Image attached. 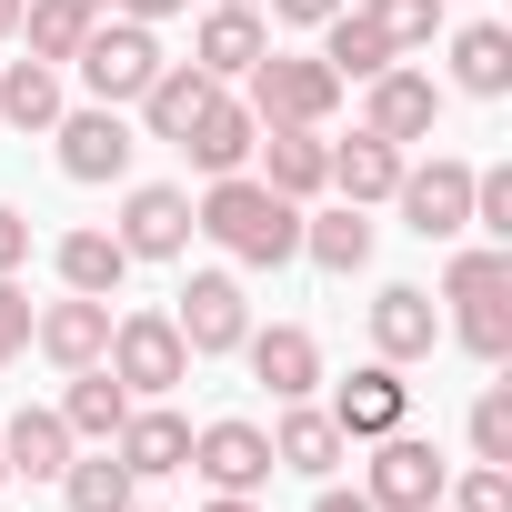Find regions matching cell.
I'll return each instance as SVG.
<instances>
[{
    "mask_svg": "<svg viewBox=\"0 0 512 512\" xmlns=\"http://www.w3.org/2000/svg\"><path fill=\"white\" fill-rule=\"evenodd\" d=\"M191 231H211L241 272H282L292 251H302V201H282V191H262L251 171H221L201 201H191Z\"/></svg>",
    "mask_w": 512,
    "mask_h": 512,
    "instance_id": "obj_1",
    "label": "cell"
},
{
    "mask_svg": "<svg viewBox=\"0 0 512 512\" xmlns=\"http://www.w3.org/2000/svg\"><path fill=\"white\" fill-rule=\"evenodd\" d=\"M241 81H251V91H241V111L262 121V131H322V121H332V101H342V81L322 71V51H312V61H302V51H262Z\"/></svg>",
    "mask_w": 512,
    "mask_h": 512,
    "instance_id": "obj_2",
    "label": "cell"
},
{
    "mask_svg": "<svg viewBox=\"0 0 512 512\" xmlns=\"http://www.w3.org/2000/svg\"><path fill=\"white\" fill-rule=\"evenodd\" d=\"M111 382L131 392V402H171L181 382H191V342L171 332V312H111Z\"/></svg>",
    "mask_w": 512,
    "mask_h": 512,
    "instance_id": "obj_3",
    "label": "cell"
},
{
    "mask_svg": "<svg viewBox=\"0 0 512 512\" xmlns=\"http://www.w3.org/2000/svg\"><path fill=\"white\" fill-rule=\"evenodd\" d=\"M71 71H81V91H91V101L131 111V101L161 81V31H151V21H91V41L71 51Z\"/></svg>",
    "mask_w": 512,
    "mask_h": 512,
    "instance_id": "obj_4",
    "label": "cell"
},
{
    "mask_svg": "<svg viewBox=\"0 0 512 512\" xmlns=\"http://www.w3.org/2000/svg\"><path fill=\"white\" fill-rule=\"evenodd\" d=\"M392 211H402V231H422V241H462V231H472V161H452V151L402 161Z\"/></svg>",
    "mask_w": 512,
    "mask_h": 512,
    "instance_id": "obj_5",
    "label": "cell"
},
{
    "mask_svg": "<svg viewBox=\"0 0 512 512\" xmlns=\"http://www.w3.org/2000/svg\"><path fill=\"white\" fill-rule=\"evenodd\" d=\"M442 482H452V462H442V452L402 422V432H382V442H372L362 502H372V512H432V502H442Z\"/></svg>",
    "mask_w": 512,
    "mask_h": 512,
    "instance_id": "obj_6",
    "label": "cell"
},
{
    "mask_svg": "<svg viewBox=\"0 0 512 512\" xmlns=\"http://www.w3.org/2000/svg\"><path fill=\"white\" fill-rule=\"evenodd\" d=\"M362 131H382L392 151L432 141V131H442V81H432V71H412V61L372 71V81H362Z\"/></svg>",
    "mask_w": 512,
    "mask_h": 512,
    "instance_id": "obj_7",
    "label": "cell"
},
{
    "mask_svg": "<svg viewBox=\"0 0 512 512\" xmlns=\"http://www.w3.org/2000/svg\"><path fill=\"white\" fill-rule=\"evenodd\" d=\"M171 332L191 342V362H221V352H241V332H251L241 272H191V282H181V302H171Z\"/></svg>",
    "mask_w": 512,
    "mask_h": 512,
    "instance_id": "obj_8",
    "label": "cell"
},
{
    "mask_svg": "<svg viewBox=\"0 0 512 512\" xmlns=\"http://www.w3.org/2000/svg\"><path fill=\"white\" fill-rule=\"evenodd\" d=\"M181 472H201L211 492H262L282 462H272V432H262V422L221 412V422H201V432H191V462H181Z\"/></svg>",
    "mask_w": 512,
    "mask_h": 512,
    "instance_id": "obj_9",
    "label": "cell"
},
{
    "mask_svg": "<svg viewBox=\"0 0 512 512\" xmlns=\"http://www.w3.org/2000/svg\"><path fill=\"white\" fill-rule=\"evenodd\" d=\"M51 141H61V171H71V181H121V171H131V151H141V141H131V121H121L111 101L61 111V121H51Z\"/></svg>",
    "mask_w": 512,
    "mask_h": 512,
    "instance_id": "obj_10",
    "label": "cell"
},
{
    "mask_svg": "<svg viewBox=\"0 0 512 512\" xmlns=\"http://www.w3.org/2000/svg\"><path fill=\"white\" fill-rule=\"evenodd\" d=\"M111 241L131 251V262H181V251H191V191H171V181H141V191L121 201Z\"/></svg>",
    "mask_w": 512,
    "mask_h": 512,
    "instance_id": "obj_11",
    "label": "cell"
},
{
    "mask_svg": "<svg viewBox=\"0 0 512 512\" xmlns=\"http://www.w3.org/2000/svg\"><path fill=\"white\" fill-rule=\"evenodd\" d=\"M322 412L342 422V442H382V432H402V422H412V382H402V362H362Z\"/></svg>",
    "mask_w": 512,
    "mask_h": 512,
    "instance_id": "obj_12",
    "label": "cell"
},
{
    "mask_svg": "<svg viewBox=\"0 0 512 512\" xmlns=\"http://www.w3.org/2000/svg\"><path fill=\"white\" fill-rule=\"evenodd\" d=\"M241 362H251V382H262L272 402H312V392H322V342H312L302 322L241 332Z\"/></svg>",
    "mask_w": 512,
    "mask_h": 512,
    "instance_id": "obj_13",
    "label": "cell"
},
{
    "mask_svg": "<svg viewBox=\"0 0 512 512\" xmlns=\"http://www.w3.org/2000/svg\"><path fill=\"white\" fill-rule=\"evenodd\" d=\"M432 342H442L432 292L422 282H382L372 292V362H432Z\"/></svg>",
    "mask_w": 512,
    "mask_h": 512,
    "instance_id": "obj_14",
    "label": "cell"
},
{
    "mask_svg": "<svg viewBox=\"0 0 512 512\" xmlns=\"http://www.w3.org/2000/svg\"><path fill=\"white\" fill-rule=\"evenodd\" d=\"M31 342H41V362H61V372H91V362L111 352V302H91V292H61L51 312H31Z\"/></svg>",
    "mask_w": 512,
    "mask_h": 512,
    "instance_id": "obj_15",
    "label": "cell"
},
{
    "mask_svg": "<svg viewBox=\"0 0 512 512\" xmlns=\"http://www.w3.org/2000/svg\"><path fill=\"white\" fill-rule=\"evenodd\" d=\"M272 462L302 472V482H332V472L352 462V442H342V422H332L322 402H282V422H272Z\"/></svg>",
    "mask_w": 512,
    "mask_h": 512,
    "instance_id": "obj_16",
    "label": "cell"
},
{
    "mask_svg": "<svg viewBox=\"0 0 512 512\" xmlns=\"http://www.w3.org/2000/svg\"><path fill=\"white\" fill-rule=\"evenodd\" d=\"M111 452L131 462V482H161V472L191 462V422H181L171 402H131V422L111 432Z\"/></svg>",
    "mask_w": 512,
    "mask_h": 512,
    "instance_id": "obj_17",
    "label": "cell"
},
{
    "mask_svg": "<svg viewBox=\"0 0 512 512\" xmlns=\"http://www.w3.org/2000/svg\"><path fill=\"white\" fill-rule=\"evenodd\" d=\"M251 151H262V191H282V201L332 191V141L322 131H262Z\"/></svg>",
    "mask_w": 512,
    "mask_h": 512,
    "instance_id": "obj_18",
    "label": "cell"
},
{
    "mask_svg": "<svg viewBox=\"0 0 512 512\" xmlns=\"http://www.w3.org/2000/svg\"><path fill=\"white\" fill-rule=\"evenodd\" d=\"M221 91H231V81H211V71H191V61H161V81H151L131 111L151 121V141H181V131H191V121H201Z\"/></svg>",
    "mask_w": 512,
    "mask_h": 512,
    "instance_id": "obj_19",
    "label": "cell"
},
{
    "mask_svg": "<svg viewBox=\"0 0 512 512\" xmlns=\"http://www.w3.org/2000/svg\"><path fill=\"white\" fill-rule=\"evenodd\" d=\"M51 272H61V292L121 302V282H131V251H121L111 231H61V241H51Z\"/></svg>",
    "mask_w": 512,
    "mask_h": 512,
    "instance_id": "obj_20",
    "label": "cell"
},
{
    "mask_svg": "<svg viewBox=\"0 0 512 512\" xmlns=\"http://www.w3.org/2000/svg\"><path fill=\"white\" fill-rule=\"evenodd\" d=\"M61 111H71V101H61V71H51V61H0V131L51 141Z\"/></svg>",
    "mask_w": 512,
    "mask_h": 512,
    "instance_id": "obj_21",
    "label": "cell"
},
{
    "mask_svg": "<svg viewBox=\"0 0 512 512\" xmlns=\"http://www.w3.org/2000/svg\"><path fill=\"white\" fill-rule=\"evenodd\" d=\"M0 452H11V482H61L71 472V422L31 402V412L0 422Z\"/></svg>",
    "mask_w": 512,
    "mask_h": 512,
    "instance_id": "obj_22",
    "label": "cell"
},
{
    "mask_svg": "<svg viewBox=\"0 0 512 512\" xmlns=\"http://www.w3.org/2000/svg\"><path fill=\"white\" fill-rule=\"evenodd\" d=\"M251 141H262V121L241 111V91H221V101H211V111L181 131V151H191L211 181H221V171H251Z\"/></svg>",
    "mask_w": 512,
    "mask_h": 512,
    "instance_id": "obj_23",
    "label": "cell"
},
{
    "mask_svg": "<svg viewBox=\"0 0 512 512\" xmlns=\"http://www.w3.org/2000/svg\"><path fill=\"white\" fill-rule=\"evenodd\" d=\"M272 51V31H262V11H211L201 31H191V71H211V81H241L251 61Z\"/></svg>",
    "mask_w": 512,
    "mask_h": 512,
    "instance_id": "obj_24",
    "label": "cell"
},
{
    "mask_svg": "<svg viewBox=\"0 0 512 512\" xmlns=\"http://www.w3.org/2000/svg\"><path fill=\"white\" fill-rule=\"evenodd\" d=\"M452 91H472V101H502V91H512V31H502V21L452 31Z\"/></svg>",
    "mask_w": 512,
    "mask_h": 512,
    "instance_id": "obj_25",
    "label": "cell"
},
{
    "mask_svg": "<svg viewBox=\"0 0 512 512\" xmlns=\"http://www.w3.org/2000/svg\"><path fill=\"white\" fill-rule=\"evenodd\" d=\"M392 181H402V151L382 141V131H352V141H332V191L342 201H392Z\"/></svg>",
    "mask_w": 512,
    "mask_h": 512,
    "instance_id": "obj_26",
    "label": "cell"
},
{
    "mask_svg": "<svg viewBox=\"0 0 512 512\" xmlns=\"http://www.w3.org/2000/svg\"><path fill=\"white\" fill-rule=\"evenodd\" d=\"M51 412L71 422V442H111V432L131 422V392L111 382V362H91V372H71V392H61Z\"/></svg>",
    "mask_w": 512,
    "mask_h": 512,
    "instance_id": "obj_27",
    "label": "cell"
},
{
    "mask_svg": "<svg viewBox=\"0 0 512 512\" xmlns=\"http://www.w3.org/2000/svg\"><path fill=\"white\" fill-rule=\"evenodd\" d=\"M392 61H402V51H392L362 11H332V21H322V71H332L342 91H352V81H372V71H392Z\"/></svg>",
    "mask_w": 512,
    "mask_h": 512,
    "instance_id": "obj_28",
    "label": "cell"
},
{
    "mask_svg": "<svg viewBox=\"0 0 512 512\" xmlns=\"http://www.w3.org/2000/svg\"><path fill=\"white\" fill-rule=\"evenodd\" d=\"M302 251H312L322 272H362V262H372V221H362V201L302 211Z\"/></svg>",
    "mask_w": 512,
    "mask_h": 512,
    "instance_id": "obj_29",
    "label": "cell"
},
{
    "mask_svg": "<svg viewBox=\"0 0 512 512\" xmlns=\"http://www.w3.org/2000/svg\"><path fill=\"white\" fill-rule=\"evenodd\" d=\"M61 502H71V512H131V502H141V482H131V462H121L111 442H91V462H71V472H61Z\"/></svg>",
    "mask_w": 512,
    "mask_h": 512,
    "instance_id": "obj_30",
    "label": "cell"
},
{
    "mask_svg": "<svg viewBox=\"0 0 512 512\" xmlns=\"http://www.w3.org/2000/svg\"><path fill=\"white\" fill-rule=\"evenodd\" d=\"M452 332H462V352L472 362H512V292H482V302H452Z\"/></svg>",
    "mask_w": 512,
    "mask_h": 512,
    "instance_id": "obj_31",
    "label": "cell"
},
{
    "mask_svg": "<svg viewBox=\"0 0 512 512\" xmlns=\"http://www.w3.org/2000/svg\"><path fill=\"white\" fill-rule=\"evenodd\" d=\"M21 41H31V61H51V71H71V51L91 41V21L71 11V0H31V11H21Z\"/></svg>",
    "mask_w": 512,
    "mask_h": 512,
    "instance_id": "obj_32",
    "label": "cell"
},
{
    "mask_svg": "<svg viewBox=\"0 0 512 512\" xmlns=\"http://www.w3.org/2000/svg\"><path fill=\"white\" fill-rule=\"evenodd\" d=\"M362 21H372L392 51H432V41H442V0H362Z\"/></svg>",
    "mask_w": 512,
    "mask_h": 512,
    "instance_id": "obj_33",
    "label": "cell"
},
{
    "mask_svg": "<svg viewBox=\"0 0 512 512\" xmlns=\"http://www.w3.org/2000/svg\"><path fill=\"white\" fill-rule=\"evenodd\" d=\"M482 292H512V241L452 251V272H442V302H482Z\"/></svg>",
    "mask_w": 512,
    "mask_h": 512,
    "instance_id": "obj_34",
    "label": "cell"
},
{
    "mask_svg": "<svg viewBox=\"0 0 512 512\" xmlns=\"http://www.w3.org/2000/svg\"><path fill=\"white\" fill-rule=\"evenodd\" d=\"M472 462H512V382H492L472 402Z\"/></svg>",
    "mask_w": 512,
    "mask_h": 512,
    "instance_id": "obj_35",
    "label": "cell"
},
{
    "mask_svg": "<svg viewBox=\"0 0 512 512\" xmlns=\"http://www.w3.org/2000/svg\"><path fill=\"white\" fill-rule=\"evenodd\" d=\"M452 512H512V462H472L462 482H442Z\"/></svg>",
    "mask_w": 512,
    "mask_h": 512,
    "instance_id": "obj_36",
    "label": "cell"
},
{
    "mask_svg": "<svg viewBox=\"0 0 512 512\" xmlns=\"http://www.w3.org/2000/svg\"><path fill=\"white\" fill-rule=\"evenodd\" d=\"M472 231L512 241V171H502V161H492V171H472Z\"/></svg>",
    "mask_w": 512,
    "mask_h": 512,
    "instance_id": "obj_37",
    "label": "cell"
},
{
    "mask_svg": "<svg viewBox=\"0 0 512 512\" xmlns=\"http://www.w3.org/2000/svg\"><path fill=\"white\" fill-rule=\"evenodd\" d=\"M21 352H31V292H21L11 272H0V372H11Z\"/></svg>",
    "mask_w": 512,
    "mask_h": 512,
    "instance_id": "obj_38",
    "label": "cell"
},
{
    "mask_svg": "<svg viewBox=\"0 0 512 512\" xmlns=\"http://www.w3.org/2000/svg\"><path fill=\"white\" fill-rule=\"evenodd\" d=\"M21 262H31V221L0 201V272H21Z\"/></svg>",
    "mask_w": 512,
    "mask_h": 512,
    "instance_id": "obj_39",
    "label": "cell"
},
{
    "mask_svg": "<svg viewBox=\"0 0 512 512\" xmlns=\"http://www.w3.org/2000/svg\"><path fill=\"white\" fill-rule=\"evenodd\" d=\"M332 11H352V0H272V21H292V31H322Z\"/></svg>",
    "mask_w": 512,
    "mask_h": 512,
    "instance_id": "obj_40",
    "label": "cell"
},
{
    "mask_svg": "<svg viewBox=\"0 0 512 512\" xmlns=\"http://www.w3.org/2000/svg\"><path fill=\"white\" fill-rule=\"evenodd\" d=\"M171 11H191V0H111V21H151V31H161Z\"/></svg>",
    "mask_w": 512,
    "mask_h": 512,
    "instance_id": "obj_41",
    "label": "cell"
},
{
    "mask_svg": "<svg viewBox=\"0 0 512 512\" xmlns=\"http://www.w3.org/2000/svg\"><path fill=\"white\" fill-rule=\"evenodd\" d=\"M312 512H372V502H362V492H342V482H322V492H312Z\"/></svg>",
    "mask_w": 512,
    "mask_h": 512,
    "instance_id": "obj_42",
    "label": "cell"
},
{
    "mask_svg": "<svg viewBox=\"0 0 512 512\" xmlns=\"http://www.w3.org/2000/svg\"><path fill=\"white\" fill-rule=\"evenodd\" d=\"M201 512H262V502H251V492H211Z\"/></svg>",
    "mask_w": 512,
    "mask_h": 512,
    "instance_id": "obj_43",
    "label": "cell"
},
{
    "mask_svg": "<svg viewBox=\"0 0 512 512\" xmlns=\"http://www.w3.org/2000/svg\"><path fill=\"white\" fill-rule=\"evenodd\" d=\"M21 11H31V0H0V41H11V31H21Z\"/></svg>",
    "mask_w": 512,
    "mask_h": 512,
    "instance_id": "obj_44",
    "label": "cell"
},
{
    "mask_svg": "<svg viewBox=\"0 0 512 512\" xmlns=\"http://www.w3.org/2000/svg\"><path fill=\"white\" fill-rule=\"evenodd\" d=\"M71 11H81V21H111V0H71Z\"/></svg>",
    "mask_w": 512,
    "mask_h": 512,
    "instance_id": "obj_45",
    "label": "cell"
},
{
    "mask_svg": "<svg viewBox=\"0 0 512 512\" xmlns=\"http://www.w3.org/2000/svg\"><path fill=\"white\" fill-rule=\"evenodd\" d=\"M211 11H262V0H211Z\"/></svg>",
    "mask_w": 512,
    "mask_h": 512,
    "instance_id": "obj_46",
    "label": "cell"
},
{
    "mask_svg": "<svg viewBox=\"0 0 512 512\" xmlns=\"http://www.w3.org/2000/svg\"><path fill=\"white\" fill-rule=\"evenodd\" d=\"M0 482H11V452H0Z\"/></svg>",
    "mask_w": 512,
    "mask_h": 512,
    "instance_id": "obj_47",
    "label": "cell"
},
{
    "mask_svg": "<svg viewBox=\"0 0 512 512\" xmlns=\"http://www.w3.org/2000/svg\"><path fill=\"white\" fill-rule=\"evenodd\" d=\"M131 512H151V502H131Z\"/></svg>",
    "mask_w": 512,
    "mask_h": 512,
    "instance_id": "obj_48",
    "label": "cell"
},
{
    "mask_svg": "<svg viewBox=\"0 0 512 512\" xmlns=\"http://www.w3.org/2000/svg\"><path fill=\"white\" fill-rule=\"evenodd\" d=\"M432 512H452V502H432Z\"/></svg>",
    "mask_w": 512,
    "mask_h": 512,
    "instance_id": "obj_49",
    "label": "cell"
}]
</instances>
